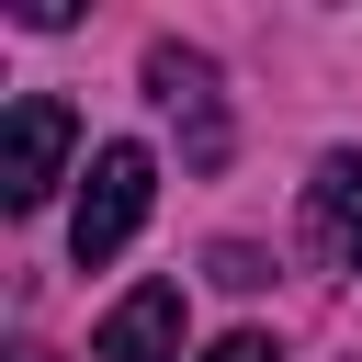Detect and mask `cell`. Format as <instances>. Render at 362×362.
<instances>
[{
	"label": "cell",
	"instance_id": "cell-1",
	"mask_svg": "<svg viewBox=\"0 0 362 362\" xmlns=\"http://www.w3.org/2000/svg\"><path fill=\"white\" fill-rule=\"evenodd\" d=\"M147 192H158V158L136 147V136H113L102 158H90V181H79V215H68V260L79 272H102L136 226H147Z\"/></svg>",
	"mask_w": 362,
	"mask_h": 362
},
{
	"label": "cell",
	"instance_id": "cell-2",
	"mask_svg": "<svg viewBox=\"0 0 362 362\" xmlns=\"http://www.w3.org/2000/svg\"><path fill=\"white\" fill-rule=\"evenodd\" d=\"M68 147H79V113H68L57 90H23L11 124H0V204L34 215V204L57 192V170H68Z\"/></svg>",
	"mask_w": 362,
	"mask_h": 362
},
{
	"label": "cell",
	"instance_id": "cell-3",
	"mask_svg": "<svg viewBox=\"0 0 362 362\" xmlns=\"http://www.w3.org/2000/svg\"><path fill=\"white\" fill-rule=\"evenodd\" d=\"M90 362H181V283H136V294L102 317Z\"/></svg>",
	"mask_w": 362,
	"mask_h": 362
},
{
	"label": "cell",
	"instance_id": "cell-4",
	"mask_svg": "<svg viewBox=\"0 0 362 362\" xmlns=\"http://www.w3.org/2000/svg\"><path fill=\"white\" fill-rule=\"evenodd\" d=\"M147 90H158L170 113H192V170H215V158H226V113H215V68H204L192 45H147Z\"/></svg>",
	"mask_w": 362,
	"mask_h": 362
},
{
	"label": "cell",
	"instance_id": "cell-5",
	"mask_svg": "<svg viewBox=\"0 0 362 362\" xmlns=\"http://www.w3.org/2000/svg\"><path fill=\"white\" fill-rule=\"evenodd\" d=\"M305 215H317L328 260H339V272H362V158H351V147H328V158H317V181H305Z\"/></svg>",
	"mask_w": 362,
	"mask_h": 362
},
{
	"label": "cell",
	"instance_id": "cell-6",
	"mask_svg": "<svg viewBox=\"0 0 362 362\" xmlns=\"http://www.w3.org/2000/svg\"><path fill=\"white\" fill-rule=\"evenodd\" d=\"M204 362H283V351H272V339H260V328H226V339H215V351H204Z\"/></svg>",
	"mask_w": 362,
	"mask_h": 362
},
{
	"label": "cell",
	"instance_id": "cell-7",
	"mask_svg": "<svg viewBox=\"0 0 362 362\" xmlns=\"http://www.w3.org/2000/svg\"><path fill=\"white\" fill-rule=\"evenodd\" d=\"M23 362H45V351H23Z\"/></svg>",
	"mask_w": 362,
	"mask_h": 362
}]
</instances>
